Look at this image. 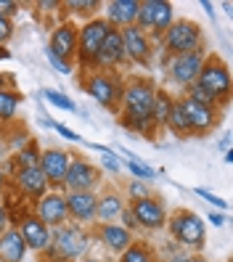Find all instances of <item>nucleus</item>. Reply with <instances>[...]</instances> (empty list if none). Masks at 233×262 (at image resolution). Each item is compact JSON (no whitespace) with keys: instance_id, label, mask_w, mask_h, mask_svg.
<instances>
[{"instance_id":"c03bdc74","label":"nucleus","mask_w":233,"mask_h":262,"mask_svg":"<svg viewBox=\"0 0 233 262\" xmlns=\"http://www.w3.org/2000/svg\"><path fill=\"white\" fill-rule=\"evenodd\" d=\"M191 262H204V259H191Z\"/></svg>"},{"instance_id":"4c0bfd02","label":"nucleus","mask_w":233,"mask_h":262,"mask_svg":"<svg viewBox=\"0 0 233 262\" xmlns=\"http://www.w3.org/2000/svg\"><path fill=\"white\" fill-rule=\"evenodd\" d=\"M69 6H72V8H96L98 3H96V0H88V3H85V0H80V3H77V0H72Z\"/></svg>"},{"instance_id":"a19ab883","label":"nucleus","mask_w":233,"mask_h":262,"mask_svg":"<svg viewBox=\"0 0 233 262\" xmlns=\"http://www.w3.org/2000/svg\"><path fill=\"white\" fill-rule=\"evenodd\" d=\"M133 220H135V217H133V212H125V223H128V225H135Z\"/></svg>"},{"instance_id":"2eb2a0df","label":"nucleus","mask_w":233,"mask_h":262,"mask_svg":"<svg viewBox=\"0 0 233 262\" xmlns=\"http://www.w3.org/2000/svg\"><path fill=\"white\" fill-rule=\"evenodd\" d=\"M64 202H67V212H72L80 220H90L96 214V196L90 191H72Z\"/></svg>"},{"instance_id":"5701e85b","label":"nucleus","mask_w":233,"mask_h":262,"mask_svg":"<svg viewBox=\"0 0 233 262\" xmlns=\"http://www.w3.org/2000/svg\"><path fill=\"white\" fill-rule=\"evenodd\" d=\"M103 241L112 246V249L117 252H125L128 249V244H130V233L125 228H117V225H106L103 228Z\"/></svg>"},{"instance_id":"dca6fc26","label":"nucleus","mask_w":233,"mask_h":262,"mask_svg":"<svg viewBox=\"0 0 233 262\" xmlns=\"http://www.w3.org/2000/svg\"><path fill=\"white\" fill-rule=\"evenodd\" d=\"M48 48H51L58 58H64V61H67V56H72L74 48H77V29H74L72 24L58 27L56 32H53V40H51Z\"/></svg>"},{"instance_id":"f257e3e1","label":"nucleus","mask_w":233,"mask_h":262,"mask_svg":"<svg viewBox=\"0 0 233 262\" xmlns=\"http://www.w3.org/2000/svg\"><path fill=\"white\" fill-rule=\"evenodd\" d=\"M154 101H157V93H154V88L149 82H133L125 90V106H128V117L133 125H143V122L151 119Z\"/></svg>"},{"instance_id":"aec40b11","label":"nucleus","mask_w":233,"mask_h":262,"mask_svg":"<svg viewBox=\"0 0 233 262\" xmlns=\"http://www.w3.org/2000/svg\"><path fill=\"white\" fill-rule=\"evenodd\" d=\"M56 244H58V249L64 252L67 257H74V254H80V252L85 249L88 238H85L77 228H67V230L61 228L58 236H56Z\"/></svg>"},{"instance_id":"bb28decb","label":"nucleus","mask_w":233,"mask_h":262,"mask_svg":"<svg viewBox=\"0 0 233 262\" xmlns=\"http://www.w3.org/2000/svg\"><path fill=\"white\" fill-rule=\"evenodd\" d=\"M45 98H48L53 106H58V109H64V112H74V103L64 96V93H58V90H45L43 93Z\"/></svg>"},{"instance_id":"393cba45","label":"nucleus","mask_w":233,"mask_h":262,"mask_svg":"<svg viewBox=\"0 0 233 262\" xmlns=\"http://www.w3.org/2000/svg\"><path fill=\"white\" fill-rule=\"evenodd\" d=\"M19 106V96L11 90H0V119H11Z\"/></svg>"},{"instance_id":"9d476101","label":"nucleus","mask_w":233,"mask_h":262,"mask_svg":"<svg viewBox=\"0 0 233 262\" xmlns=\"http://www.w3.org/2000/svg\"><path fill=\"white\" fill-rule=\"evenodd\" d=\"M119 37H122V51H125V56H130L135 61L149 58V42H146L143 32L138 27H125L119 32Z\"/></svg>"},{"instance_id":"ddd939ff","label":"nucleus","mask_w":233,"mask_h":262,"mask_svg":"<svg viewBox=\"0 0 233 262\" xmlns=\"http://www.w3.org/2000/svg\"><path fill=\"white\" fill-rule=\"evenodd\" d=\"M37 214H40L37 220L45 225H61L67 217V202L61 196H45L37 204Z\"/></svg>"},{"instance_id":"7ed1b4c3","label":"nucleus","mask_w":233,"mask_h":262,"mask_svg":"<svg viewBox=\"0 0 233 262\" xmlns=\"http://www.w3.org/2000/svg\"><path fill=\"white\" fill-rule=\"evenodd\" d=\"M196 85L204 88L212 98H220V96L228 93V88H230V74H228V69L220 64V61L212 58L209 64L201 67V72L196 77Z\"/></svg>"},{"instance_id":"9b49d317","label":"nucleus","mask_w":233,"mask_h":262,"mask_svg":"<svg viewBox=\"0 0 233 262\" xmlns=\"http://www.w3.org/2000/svg\"><path fill=\"white\" fill-rule=\"evenodd\" d=\"M133 217L141 223V225H146V228H159L164 223V209L154 202V199L143 196V199H138V202H135Z\"/></svg>"},{"instance_id":"e433bc0d","label":"nucleus","mask_w":233,"mask_h":262,"mask_svg":"<svg viewBox=\"0 0 233 262\" xmlns=\"http://www.w3.org/2000/svg\"><path fill=\"white\" fill-rule=\"evenodd\" d=\"M56 130H58V135H64L67 141H82V138L77 135L74 130H69V127H64V125H56Z\"/></svg>"},{"instance_id":"c85d7f7f","label":"nucleus","mask_w":233,"mask_h":262,"mask_svg":"<svg viewBox=\"0 0 233 262\" xmlns=\"http://www.w3.org/2000/svg\"><path fill=\"white\" fill-rule=\"evenodd\" d=\"M122 262H149V254L141 249V246H130V249L122 254Z\"/></svg>"},{"instance_id":"f704fd0d","label":"nucleus","mask_w":233,"mask_h":262,"mask_svg":"<svg viewBox=\"0 0 233 262\" xmlns=\"http://www.w3.org/2000/svg\"><path fill=\"white\" fill-rule=\"evenodd\" d=\"M103 164H106L109 169H112V172H117V169H119V162H117V157H114V154H109L106 148H103Z\"/></svg>"},{"instance_id":"c756f323","label":"nucleus","mask_w":233,"mask_h":262,"mask_svg":"<svg viewBox=\"0 0 233 262\" xmlns=\"http://www.w3.org/2000/svg\"><path fill=\"white\" fill-rule=\"evenodd\" d=\"M151 117H157V119H167V117H170V103H167V98L157 96V101H154V112H151Z\"/></svg>"},{"instance_id":"2f4dec72","label":"nucleus","mask_w":233,"mask_h":262,"mask_svg":"<svg viewBox=\"0 0 233 262\" xmlns=\"http://www.w3.org/2000/svg\"><path fill=\"white\" fill-rule=\"evenodd\" d=\"M19 162L24 164V169H29V167H37L40 164V157L35 154V148H27V151L19 154Z\"/></svg>"},{"instance_id":"a878e982","label":"nucleus","mask_w":233,"mask_h":262,"mask_svg":"<svg viewBox=\"0 0 233 262\" xmlns=\"http://www.w3.org/2000/svg\"><path fill=\"white\" fill-rule=\"evenodd\" d=\"M167 122L173 125L175 130H180V133H185V130H191V125H188V119H185V114H183V109H180V103H175V106H170V117H167Z\"/></svg>"},{"instance_id":"cd10ccee","label":"nucleus","mask_w":233,"mask_h":262,"mask_svg":"<svg viewBox=\"0 0 233 262\" xmlns=\"http://www.w3.org/2000/svg\"><path fill=\"white\" fill-rule=\"evenodd\" d=\"M128 167H130V172L138 175V178H154V169L146 167V164H141V162H138V157H133V154H130V159H128Z\"/></svg>"},{"instance_id":"473e14b6","label":"nucleus","mask_w":233,"mask_h":262,"mask_svg":"<svg viewBox=\"0 0 233 262\" xmlns=\"http://www.w3.org/2000/svg\"><path fill=\"white\" fill-rule=\"evenodd\" d=\"M11 32H13L11 21H8L6 16H0V45H3V40H8V37H11Z\"/></svg>"},{"instance_id":"ea45409f","label":"nucleus","mask_w":233,"mask_h":262,"mask_svg":"<svg viewBox=\"0 0 233 262\" xmlns=\"http://www.w3.org/2000/svg\"><path fill=\"white\" fill-rule=\"evenodd\" d=\"M133 193L143 199V186H141V183H135V186H133Z\"/></svg>"},{"instance_id":"0eeeda50","label":"nucleus","mask_w":233,"mask_h":262,"mask_svg":"<svg viewBox=\"0 0 233 262\" xmlns=\"http://www.w3.org/2000/svg\"><path fill=\"white\" fill-rule=\"evenodd\" d=\"M173 233L180 241H185V244L201 246V241H204V225H201V220L196 217L194 212H183V214H178V217L173 220Z\"/></svg>"},{"instance_id":"f3484780","label":"nucleus","mask_w":233,"mask_h":262,"mask_svg":"<svg viewBox=\"0 0 233 262\" xmlns=\"http://www.w3.org/2000/svg\"><path fill=\"white\" fill-rule=\"evenodd\" d=\"M138 0H112L109 3V21L112 24H122V27H133V21L138 19Z\"/></svg>"},{"instance_id":"72a5a7b5","label":"nucleus","mask_w":233,"mask_h":262,"mask_svg":"<svg viewBox=\"0 0 233 262\" xmlns=\"http://www.w3.org/2000/svg\"><path fill=\"white\" fill-rule=\"evenodd\" d=\"M196 193H199V196H204V199H207V202H212L215 207H220V209H225V207H228V204L223 202V199H217L215 193H209V191H204V188H199Z\"/></svg>"},{"instance_id":"423d86ee","label":"nucleus","mask_w":233,"mask_h":262,"mask_svg":"<svg viewBox=\"0 0 233 262\" xmlns=\"http://www.w3.org/2000/svg\"><path fill=\"white\" fill-rule=\"evenodd\" d=\"M72 164V157L64 151H45L43 157H40V172L45 175V180L48 183H64V175H67V169Z\"/></svg>"},{"instance_id":"1a4fd4ad","label":"nucleus","mask_w":233,"mask_h":262,"mask_svg":"<svg viewBox=\"0 0 233 262\" xmlns=\"http://www.w3.org/2000/svg\"><path fill=\"white\" fill-rule=\"evenodd\" d=\"M122 58H125V51H122V37H119L117 29H109V35L98 45L93 61H98L101 67H114V64H119Z\"/></svg>"},{"instance_id":"6ab92c4d","label":"nucleus","mask_w":233,"mask_h":262,"mask_svg":"<svg viewBox=\"0 0 233 262\" xmlns=\"http://www.w3.org/2000/svg\"><path fill=\"white\" fill-rule=\"evenodd\" d=\"M27 252V244L19 236V230H8V233L0 236V257L6 262H22Z\"/></svg>"},{"instance_id":"6e6552de","label":"nucleus","mask_w":233,"mask_h":262,"mask_svg":"<svg viewBox=\"0 0 233 262\" xmlns=\"http://www.w3.org/2000/svg\"><path fill=\"white\" fill-rule=\"evenodd\" d=\"M201 67H204V61H201V53H183L173 61V77H175V82L180 85H194L196 82V77L201 72Z\"/></svg>"},{"instance_id":"58836bf2","label":"nucleus","mask_w":233,"mask_h":262,"mask_svg":"<svg viewBox=\"0 0 233 262\" xmlns=\"http://www.w3.org/2000/svg\"><path fill=\"white\" fill-rule=\"evenodd\" d=\"M209 223H215V225H223V214H209Z\"/></svg>"},{"instance_id":"20e7f679","label":"nucleus","mask_w":233,"mask_h":262,"mask_svg":"<svg viewBox=\"0 0 233 262\" xmlns=\"http://www.w3.org/2000/svg\"><path fill=\"white\" fill-rule=\"evenodd\" d=\"M199 45V27L194 21H175L167 27V48L175 53H194Z\"/></svg>"},{"instance_id":"a211bd4d","label":"nucleus","mask_w":233,"mask_h":262,"mask_svg":"<svg viewBox=\"0 0 233 262\" xmlns=\"http://www.w3.org/2000/svg\"><path fill=\"white\" fill-rule=\"evenodd\" d=\"M19 236L24 238V244H27V246H32V249H43V246H48V241H51L48 225L40 223L37 217H29V220H24V225H22V233H19Z\"/></svg>"},{"instance_id":"79ce46f5","label":"nucleus","mask_w":233,"mask_h":262,"mask_svg":"<svg viewBox=\"0 0 233 262\" xmlns=\"http://www.w3.org/2000/svg\"><path fill=\"white\" fill-rule=\"evenodd\" d=\"M8 56H11V53L6 51V45H0V58H8Z\"/></svg>"},{"instance_id":"f03ea898","label":"nucleus","mask_w":233,"mask_h":262,"mask_svg":"<svg viewBox=\"0 0 233 262\" xmlns=\"http://www.w3.org/2000/svg\"><path fill=\"white\" fill-rule=\"evenodd\" d=\"M173 24V6L164 0H146L138 8V29H167Z\"/></svg>"},{"instance_id":"a18cd8bd","label":"nucleus","mask_w":233,"mask_h":262,"mask_svg":"<svg viewBox=\"0 0 233 262\" xmlns=\"http://www.w3.org/2000/svg\"><path fill=\"white\" fill-rule=\"evenodd\" d=\"M0 180H3V172H0ZM0 186H3V183H0Z\"/></svg>"},{"instance_id":"b1692460","label":"nucleus","mask_w":233,"mask_h":262,"mask_svg":"<svg viewBox=\"0 0 233 262\" xmlns=\"http://www.w3.org/2000/svg\"><path fill=\"white\" fill-rule=\"evenodd\" d=\"M119 212H122V204H119L117 196H106V199H101V202H96V214L101 220H112Z\"/></svg>"},{"instance_id":"7c9ffc66","label":"nucleus","mask_w":233,"mask_h":262,"mask_svg":"<svg viewBox=\"0 0 233 262\" xmlns=\"http://www.w3.org/2000/svg\"><path fill=\"white\" fill-rule=\"evenodd\" d=\"M45 56H48V61H51V64H53V67H56V69H58L61 74H72V67H69V61H64V58H58V56H56V53H53L51 48L45 51Z\"/></svg>"},{"instance_id":"39448f33","label":"nucleus","mask_w":233,"mask_h":262,"mask_svg":"<svg viewBox=\"0 0 233 262\" xmlns=\"http://www.w3.org/2000/svg\"><path fill=\"white\" fill-rule=\"evenodd\" d=\"M109 21L106 19H93L82 27V32H77V45H80V56L82 61H93L98 45L103 42V37L109 35Z\"/></svg>"},{"instance_id":"37998d69","label":"nucleus","mask_w":233,"mask_h":262,"mask_svg":"<svg viewBox=\"0 0 233 262\" xmlns=\"http://www.w3.org/2000/svg\"><path fill=\"white\" fill-rule=\"evenodd\" d=\"M6 225V212H3V207H0V228Z\"/></svg>"},{"instance_id":"c9c22d12","label":"nucleus","mask_w":233,"mask_h":262,"mask_svg":"<svg viewBox=\"0 0 233 262\" xmlns=\"http://www.w3.org/2000/svg\"><path fill=\"white\" fill-rule=\"evenodd\" d=\"M16 11V3H11V0H0V16H11V13Z\"/></svg>"},{"instance_id":"4be33fe9","label":"nucleus","mask_w":233,"mask_h":262,"mask_svg":"<svg viewBox=\"0 0 233 262\" xmlns=\"http://www.w3.org/2000/svg\"><path fill=\"white\" fill-rule=\"evenodd\" d=\"M19 183H22V188L27 193H43L45 186H48V180H45V175L40 172V167H29V169H22V175H19Z\"/></svg>"},{"instance_id":"f8f14e48","label":"nucleus","mask_w":233,"mask_h":262,"mask_svg":"<svg viewBox=\"0 0 233 262\" xmlns=\"http://www.w3.org/2000/svg\"><path fill=\"white\" fill-rule=\"evenodd\" d=\"M64 183L72 191H88L93 183H96V169L88 162H72L67 175H64Z\"/></svg>"},{"instance_id":"4468645a","label":"nucleus","mask_w":233,"mask_h":262,"mask_svg":"<svg viewBox=\"0 0 233 262\" xmlns=\"http://www.w3.org/2000/svg\"><path fill=\"white\" fill-rule=\"evenodd\" d=\"M180 109H183L185 119H188L191 130H207V127H212L215 114H212L209 106H201V103H196L191 98H185V101H180Z\"/></svg>"},{"instance_id":"412c9836","label":"nucleus","mask_w":233,"mask_h":262,"mask_svg":"<svg viewBox=\"0 0 233 262\" xmlns=\"http://www.w3.org/2000/svg\"><path fill=\"white\" fill-rule=\"evenodd\" d=\"M88 93L96 98L98 103L109 106V103L114 101V96H117V88H114V82L109 80V77L96 74V77H90V80H88Z\"/></svg>"}]
</instances>
